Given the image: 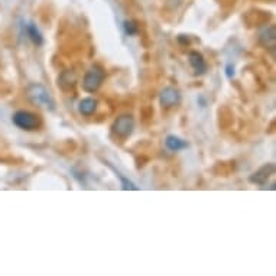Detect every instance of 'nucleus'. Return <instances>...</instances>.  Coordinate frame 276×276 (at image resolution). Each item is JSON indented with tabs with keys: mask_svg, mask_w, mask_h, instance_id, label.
<instances>
[{
	"mask_svg": "<svg viewBox=\"0 0 276 276\" xmlns=\"http://www.w3.org/2000/svg\"><path fill=\"white\" fill-rule=\"evenodd\" d=\"M165 146L171 152H180L182 149H187L188 148V143L185 142V141H182L181 137L175 136V134H169L165 139Z\"/></svg>",
	"mask_w": 276,
	"mask_h": 276,
	"instance_id": "obj_9",
	"label": "nucleus"
},
{
	"mask_svg": "<svg viewBox=\"0 0 276 276\" xmlns=\"http://www.w3.org/2000/svg\"><path fill=\"white\" fill-rule=\"evenodd\" d=\"M178 42H181V44H188V42H190V38H188V37L185 38V35H180V37H178Z\"/></svg>",
	"mask_w": 276,
	"mask_h": 276,
	"instance_id": "obj_16",
	"label": "nucleus"
},
{
	"mask_svg": "<svg viewBox=\"0 0 276 276\" xmlns=\"http://www.w3.org/2000/svg\"><path fill=\"white\" fill-rule=\"evenodd\" d=\"M12 122L16 127L25 132H33L39 127V119L35 113H30L28 110H18L12 116Z\"/></svg>",
	"mask_w": 276,
	"mask_h": 276,
	"instance_id": "obj_2",
	"label": "nucleus"
},
{
	"mask_svg": "<svg viewBox=\"0 0 276 276\" xmlns=\"http://www.w3.org/2000/svg\"><path fill=\"white\" fill-rule=\"evenodd\" d=\"M26 32H28L29 39H30L37 47H41V45L44 44V37H42L41 30H39L38 26H37L33 22H30V23L26 25Z\"/></svg>",
	"mask_w": 276,
	"mask_h": 276,
	"instance_id": "obj_12",
	"label": "nucleus"
},
{
	"mask_svg": "<svg viewBox=\"0 0 276 276\" xmlns=\"http://www.w3.org/2000/svg\"><path fill=\"white\" fill-rule=\"evenodd\" d=\"M188 61H190V65L195 76H202L207 73V68H209L207 62L202 57V54H200L198 51H191L188 55Z\"/></svg>",
	"mask_w": 276,
	"mask_h": 276,
	"instance_id": "obj_8",
	"label": "nucleus"
},
{
	"mask_svg": "<svg viewBox=\"0 0 276 276\" xmlns=\"http://www.w3.org/2000/svg\"><path fill=\"white\" fill-rule=\"evenodd\" d=\"M259 44L262 45V47L267 49V51H270L272 54L275 52V48H276V29L273 25H266V26H263L262 29H259Z\"/></svg>",
	"mask_w": 276,
	"mask_h": 276,
	"instance_id": "obj_5",
	"label": "nucleus"
},
{
	"mask_svg": "<svg viewBox=\"0 0 276 276\" xmlns=\"http://www.w3.org/2000/svg\"><path fill=\"white\" fill-rule=\"evenodd\" d=\"M77 83V77L74 74V71H64L61 76L58 77V86L61 87L64 91H68V90H71L73 87L76 86Z\"/></svg>",
	"mask_w": 276,
	"mask_h": 276,
	"instance_id": "obj_11",
	"label": "nucleus"
},
{
	"mask_svg": "<svg viewBox=\"0 0 276 276\" xmlns=\"http://www.w3.org/2000/svg\"><path fill=\"white\" fill-rule=\"evenodd\" d=\"M26 95L32 105L42 107V109H48V110H54L55 101L51 93L48 91L47 87H44L42 84H39V83L29 84L26 88Z\"/></svg>",
	"mask_w": 276,
	"mask_h": 276,
	"instance_id": "obj_1",
	"label": "nucleus"
},
{
	"mask_svg": "<svg viewBox=\"0 0 276 276\" xmlns=\"http://www.w3.org/2000/svg\"><path fill=\"white\" fill-rule=\"evenodd\" d=\"M116 175L119 177V180H120V182H122V188H123V190H126V191H127V190H132V191L139 190V188H137V187L134 185L133 182L130 181V180H127L126 177H123V175H122L120 172L116 171Z\"/></svg>",
	"mask_w": 276,
	"mask_h": 276,
	"instance_id": "obj_13",
	"label": "nucleus"
},
{
	"mask_svg": "<svg viewBox=\"0 0 276 276\" xmlns=\"http://www.w3.org/2000/svg\"><path fill=\"white\" fill-rule=\"evenodd\" d=\"M159 103L166 109L175 107L181 103V93L174 87H165L159 94Z\"/></svg>",
	"mask_w": 276,
	"mask_h": 276,
	"instance_id": "obj_6",
	"label": "nucleus"
},
{
	"mask_svg": "<svg viewBox=\"0 0 276 276\" xmlns=\"http://www.w3.org/2000/svg\"><path fill=\"white\" fill-rule=\"evenodd\" d=\"M273 174H275V165L273 163H266L262 168H259L256 172H253L249 177V181L252 184H256V185H265L272 178Z\"/></svg>",
	"mask_w": 276,
	"mask_h": 276,
	"instance_id": "obj_7",
	"label": "nucleus"
},
{
	"mask_svg": "<svg viewBox=\"0 0 276 276\" xmlns=\"http://www.w3.org/2000/svg\"><path fill=\"white\" fill-rule=\"evenodd\" d=\"M106 73L100 65H93L86 73V76L83 78V88L87 93H95L105 81Z\"/></svg>",
	"mask_w": 276,
	"mask_h": 276,
	"instance_id": "obj_3",
	"label": "nucleus"
},
{
	"mask_svg": "<svg viewBox=\"0 0 276 276\" xmlns=\"http://www.w3.org/2000/svg\"><path fill=\"white\" fill-rule=\"evenodd\" d=\"M226 76H227L229 80H233V78H234V76H236V68H234L233 64H227V65H226Z\"/></svg>",
	"mask_w": 276,
	"mask_h": 276,
	"instance_id": "obj_15",
	"label": "nucleus"
},
{
	"mask_svg": "<svg viewBox=\"0 0 276 276\" xmlns=\"http://www.w3.org/2000/svg\"><path fill=\"white\" fill-rule=\"evenodd\" d=\"M123 26H124V32H126V35H129V37H134V35L139 32V28H137L136 22H133V20H126Z\"/></svg>",
	"mask_w": 276,
	"mask_h": 276,
	"instance_id": "obj_14",
	"label": "nucleus"
},
{
	"mask_svg": "<svg viewBox=\"0 0 276 276\" xmlns=\"http://www.w3.org/2000/svg\"><path fill=\"white\" fill-rule=\"evenodd\" d=\"M112 129H113V133L117 134L119 137H129L130 134L133 133V117L129 115H123L120 116V117H117L113 126H112Z\"/></svg>",
	"mask_w": 276,
	"mask_h": 276,
	"instance_id": "obj_4",
	"label": "nucleus"
},
{
	"mask_svg": "<svg viewBox=\"0 0 276 276\" xmlns=\"http://www.w3.org/2000/svg\"><path fill=\"white\" fill-rule=\"evenodd\" d=\"M97 110V100L95 98H91V97H87V98H83L80 103H78V112L80 115L86 116H93Z\"/></svg>",
	"mask_w": 276,
	"mask_h": 276,
	"instance_id": "obj_10",
	"label": "nucleus"
}]
</instances>
